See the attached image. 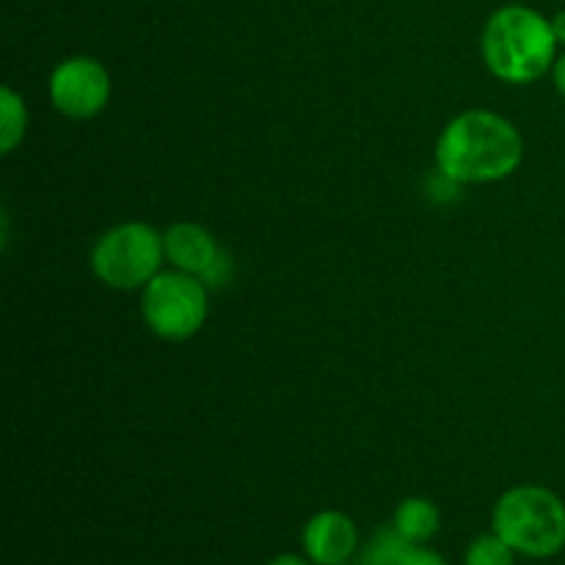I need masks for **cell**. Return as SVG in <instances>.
I'll return each mask as SVG.
<instances>
[{"instance_id": "obj_7", "label": "cell", "mask_w": 565, "mask_h": 565, "mask_svg": "<svg viewBox=\"0 0 565 565\" xmlns=\"http://www.w3.org/2000/svg\"><path fill=\"white\" fill-rule=\"evenodd\" d=\"M303 552L318 565H340L356 550V524L337 511H323L312 516L303 527Z\"/></svg>"}, {"instance_id": "obj_1", "label": "cell", "mask_w": 565, "mask_h": 565, "mask_svg": "<svg viewBox=\"0 0 565 565\" xmlns=\"http://www.w3.org/2000/svg\"><path fill=\"white\" fill-rule=\"evenodd\" d=\"M524 158L516 127L491 110H463L436 141V166L458 185L511 177Z\"/></svg>"}, {"instance_id": "obj_13", "label": "cell", "mask_w": 565, "mask_h": 565, "mask_svg": "<svg viewBox=\"0 0 565 565\" xmlns=\"http://www.w3.org/2000/svg\"><path fill=\"white\" fill-rule=\"evenodd\" d=\"M230 276H232V259H230V254L221 252L218 259L210 265L207 274L202 276V281L207 287H218V285H226V281H230Z\"/></svg>"}, {"instance_id": "obj_10", "label": "cell", "mask_w": 565, "mask_h": 565, "mask_svg": "<svg viewBox=\"0 0 565 565\" xmlns=\"http://www.w3.org/2000/svg\"><path fill=\"white\" fill-rule=\"evenodd\" d=\"M28 130V110L20 94L14 88L3 86L0 92V152L11 154L17 143L25 138Z\"/></svg>"}, {"instance_id": "obj_2", "label": "cell", "mask_w": 565, "mask_h": 565, "mask_svg": "<svg viewBox=\"0 0 565 565\" xmlns=\"http://www.w3.org/2000/svg\"><path fill=\"white\" fill-rule=\"evenodd\" d=\"M552 22L530 6H502L483 28V61L500 81L533 83L555 66Z\"/></svg>"}, {"instance_id": "obj_8", "label": "cell", "mask_w": 565, "mask_h": 565, "mask_svg": "<svg viewBox=\"0 0 565 565\" xmlns=\"http://www.w3.org/2000/svg\"><path fill=\"white\" fill-rule=\"evenodd\" d=\"M163 248L166 259H169L177 270H185V274L199 276V279L207 274L210 265H213L221 254L215 237L199 224L171 226L163 235Z\"/></svg>"}, {"instance_id": "obj_5", "label": "cell", "mask_w": 565, "mask_h": 565, "mask_svg": "<svg viewBox=\"0 0 565 565\" xmlns=\"http://www.w3.org/2000/svg\"><path fill=\"white\" fill-rule=\"evenodd\" d=\"M210 287L185 270H160L141 296L143 323L154 337L169 342L199 334L210 312Z\"/></svg>"}, {"instance_id": "obj_3", "label": "cell", "mask_w": 565, "mask_h": 565, "mask_svg": "<svg viewBox=\"0 0 565 565\" xmlns=\"http://www.w3.org/2000/svg\"><path fill=\"white\" fill-rule=\"evenodd\" d=\"M494 533L519 555H557L565 546L563 500L544 486H516L497 502Z\"/></svg>"}, {"instance_id": "obj_12", "label": "cell", "mask_w": 565, "mask_h": 565, "mask_svg": "<svg viewBox=\"0 0 565 565\" xmlns=\"http://www.w3.org/2000/svg\"><path fill=\"white\" fill-rule=\"evenodd\" d=\"M467 565H513V550L500 539L497 533L478 535L469 544L467 555H463Z\"/></svg>"}, {"instance_id": "obj_14", "label": "cell", "mask_w": 565, "mask_h": 565, "mask_svg": "<svg viewBox=\"0 0 565 565\" xmlns=\"http://www.w3.org/2000/svg\"><path fill=\"white\" fill-rule=\"evenodd\" d=\"M397 565H447V563L441 561L434 550H425V546L412 544L406 550V555H403V561Z\"/></svg>"}, {"instance_id": "obj_9", "label": "cell", "mask_w": 565, "mask_h": 565, "mask_svg": "<svg viewBox=\"0 0 565 565\" xmlns=\"http://www.w3.org/2000/svg\"><path fill=\"white\" fill-rule=\"evenodd\" d=\"M395 524L401 530V535L412 544H425V541L434 539L439 533V508L430 500L423 497H412V500H403L395 511Z\"/></svg>"}, {"instance_id": "obj_15", "label": "cell", "mask_w": 565, "mask_h": 565, "mask_svg": "<svg viewBox=\"0 0 565 565\" xmlns=\"http://www.w3.org/2000/svg\"><path fill=\"white\" fill-rule=\"evenodd\" d=\"M552 75H555L557 92H561L563 97H565V53L561 55V58L555 61V66H552Z\"/></svg>"}, {"instance_id": "obj_17", "label": "cell", "mask_w": 565, "mask_h": 565, "mask_svg": "<svg viewBox=\"0 0 565 565\" xmlns=\"http://www.w3.org/2000/svg\"><path fill=\"white\" fill-rule=\"evenodd\" d=\"M268 565H309V563L301 561V557H296V555H279V557H274Z\"/></svg>"}, {"instance_id": "obj_11", "label": "cell", "mask_w": 565, "mask_h": 565, "mask_svg": "<svg viewBox=\"0 0 565 565\" xmlns=\"http://www.w3.org/2000/svg\"><path fill=\"white\" fill-rule=\"evenodd\" d=\"M408 546H412V541L403 539L401 530L392 524V527L379 530V533L370 539L359 565H397L403 561V555H406Z\"/></svg>"}, {"instance_id": "obj_16", "label": "cell", "mask_w": 565, "mask_h": 565, "mask_svg": "<svg viewBox=\"0 0 565 565\" xmlns=\"http://www.w3.org/2000/svg\"><path fill=\"white\" fill-rule=\"evenodd\" d=\"M552 31H555L557 42L565 44V11H557L555 20H552Z\"/></svg>"}, {"instance_id": "obj_4", "label": "cell", "mask_w": 565, "mask_h": 565, "mask_svg": "<svg viewBox=\"0 0 565 565\" xmlns=\"http://www.w3.org/2000/svg\"><path fill=\"white\" fill-rule=\"evenodd\" d=\"M163 259V235L141 221L114 226L92 248L94 276L114 290H143L160 274Z\"/></svg>"}, {"instance_id": "obj_6", "label": "cell", "mask_w": 565, "mask_h": 565, "mask_svg": "<svg viewBox=\"0 0 565 565\" xmlns=\"http://www.w3.org/2000/svg\"><path fill=\"white\" fill-rule=\"evenodd\" d=\"M50 99L66 119H94L110 99L108 70L88 55L61 61L50 75Z\"/></svg>"}]
</instances>
